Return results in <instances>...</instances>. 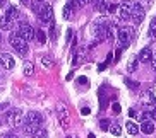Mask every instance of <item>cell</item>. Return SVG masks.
Instances as JSON below:
<instances>
[{"mask_svg": "<svg viewBox=\"0 0 156 138\" xmlns=\"http://www.w3.org/2000/svg\"><path fill=\"white\" fill-rule=\"evenodd\" d=\"M24 133L26 135H34L38 130H41L43 124V116L38 113V111H29L26 114V120H24Z\"/></svg>", "mask_w": 156, "mask_h": 138, "instance_id": "6da1fadb", "label": "cell"}, {"mask_svg": "<svg viewBox=\"0 0 156 138\" xmlns=\"http://www.w3.org/2000/svg\"><path fill=\"white\" fill-rule=\"evenodd\" d=\"M31 7L41 22H51V19H53V9H51L50 4H45L43 0H34L31 4Z\"/></svg>", "mask_w": 156, "mask_h": 138, "instance_id": "7a4b0ae2", "label": "cell"}, {"mask_svg": "<svg viewBox=\"0 0 156 138\" xmlns=\"http://www.w3.org/2000/svg\"><path fill=\"white\" fill-rule=\"evenodd\" d=\"M9 41H10V46L17 51L19 55H23V56L28 55V50H29V48H28V41H26V39H23L17 32H10Z\"/></svg>", "mask_w": 156, "mask_h": 138, "instance_id": "3957f363", "label": "cell"}, {"mask_svg": "<svg viewBox=\"0 0 156 138\" xmlns=\"http://www.w3.org/2000/svg\"><path fill=\"white\" fill-rule=\"evenodd\" d=\"M132 36H134V29H129V28H120V29H119V32H117V38H119V43H120V48H122V50L129 48Z\"/></svg>", "mask_w": 156, "mask_h": 138, "instance_id": "277c9868", "label": "cell"}, {"mask_svg": "<svg viewBox=\"0 0 156 138\" xmlns=\"http://www.w3.org/2000/svg\"><path fill=\"white\" fill-rule=\"evenodd\" d=\"M17 34L26 41H33L34 39V28L29 22H21L17 28Z\"/></svg>", "mask_w": 156, "mask_h": 138, "instance_id": "5b68a950", "label": "cell"}, {"mask_svg": "<svg viewBox=\"0 0 156 138\" xmlns=\"http://www.w3.org/2000/svg\"><path fill=\"white\" fill-rule=\"evenodd\" d=\"M5 123L9 126H17L19 123H23V111L21 109H10L5 114Z\"/></svg>", "mask_w": 156, "mask_h": 138, "instance_id": "8992f818", "label": "cell"}, {"mask_svg": "<svg viewBox=\"0 0 156 138\" xmlns=\"http://www.w3.org/2000/svg\"><path fill=\"white\" fill-rule=\"evenodd\" d=\"M57 114H58V120L62 123V128H69V109L64 102H58L57 104Z\"/></svg>", "mask_w": 156, "mask_h": 138, "instance_id": "52a82bcc", "label": "cell"}, {"mask_svg": "<svg viewBox=\"0 0 156 138\" xmlns=\"http://www.w3.org/2000/svg\"><path fill=\"white\" fill-rule=\"evenodd\" d=\"M144 7H142L141 4H134L132 5V12H130V19H132V22L136 24V26H139V24L142 22V19H144Z\"/></svg>", "mask_w": 156, "mask_h": 138, "instance_id": "ba28073f", "label": "cell"}, {"mask_svg": "<svg viewBox=\"0 0 156 138\" xmlns=\"http://www.w3.org/2000/svg\"><path fill=\"white\" fill-rule=\"evenodd\" d=\"M130 12H132V2H122L119 9V17L122 21H127V19H130Z\"/></svg>", "mask_w": 156, "mask_h": 138, "instance_id": "9c48e42d", "label": "cell"}, {"mask_svg": "<svg viewBox=\"0 0 156 138\" xmlns=\"http://www.w3.org/2000/svg\"><path fill=\"white\" fill-rule=\"evenodd\" d=\"M0 65H2L5 70H12L14 68V65H16L14 56L9 55V53H0Z\"/></svg>", "mask_w": 156, "mask_h": 138, "instance_id": "30bf717a", "label": "cell"}, {"mask_svg": "<svg viewBox=\"0 0 156 138\" xmlns=\"http://www.w3.org/2000/svg\"><path fill=\"white\" fill-rule=\"evenodd\" d=\"M141 104L144 107H151V106H154L156 104V97H154V94H153L151 90H146L144 94L141 96Z\"/></svg>", "mask_w": 156, "mask_h": 138, "instance_id": "8fae6325", "label": "cell"}, {"mask_svg": "<svg viewBox=\"0 0 156 138\" xmlns=\"http://www.w3.org/2000/svg\"><path fill=\"white\" fill-rule=\"evenodd\" d=\"M93 4H94V10H96L98 14H101V15H105V14H108V2L106 0H93Z\"/></svg>", "mask_w": 156, "mask_h": 138, "instance_id": "7c38bea8", "label": "cell"}, {"mask_svg": "<svg viewBox=\"0 0 156 138\" xmlns=\"http://www.w3.org/2000/svg\"><path fill=\"white\" fill-rule=\"evenodd\" d=\"M139 61L141 63H149V61L153 60V50L149 48V46H146V48H142L141 53H139Z\"/></svg>", "mask_w": 156, "mask_h": 138, "instance_id": "4fadbf2b", "label": "cell"}, {"mask_svg": "<svg viewBox=\"0 0 156 138\" xmlns=\"http://www.w3.org/2000/svg\"><path fill=\"white\" fill-rule=\"evenodd\" d=\"M151 121H153V120H144V121H141V131H142V133H146V135L154 133V124H153Z\"/></svg>", "mask_w": 156, "mask_h": 138, "instance_id": "5bb4252c", "label": "cell"}, {"mask_svg": "<svg viewBox=\"0 0 156 138\" xmlns=\"http://www.w3.org/2000/svg\"><path fill=\"white\" fill-rule=\"evenodd\" d=\"M0 29H4V31H10L12 29V19H9L5 14L0 17Z\"/></svg>", "mask_w": 156, "mask_h": 138, "instance_id": "9a60e30c", "label": "cell"}, {"mask_svg": "<svg viewBox=\"0 0 156 138\" xmlns=\"http://www.w3.org/2000/svg\"><path fill=\"white\" fill-rule=\"evenodd\" d=\"M125 128H127L129 135H137L139 131H141V128L137 126V123H134V121H127V124H125Z\"/></svg>", "mask_w": 156, "mask_h": 138, "instance_id": "2e32d148", "label": "cell"}, {"mask_svg": "<svg viewBox=\"0 0 156 138\" xmlns=\"http://www.w3.org/2000/svg\"><path fill=\"white\" fill-rule=\"evenodd\" d=\"M5 15L9 19H12V21H16V19H19V9L14 7V5H10L9 9H7V12H5Z\"/></svg>", "mask_w": 156, "mask_h": 138, "instance_id": "e0dca14e", "label": "cell"}, {"mask_svg": "<svg viewBox=\"0 0 156 138\" xmlns=\"http://www.w3.org/2000/svg\"><path fill=\"white\" fill-rule=\"evenodd\" d=\"M34 38H36V41L40 43V44H45L46 43V34H45V31H41V29L34 31Z\"/></svg>", "mask_w": 156, "mask_h": 138, "instance_id": "ac0fdd59", "label": "cell"}, {"mask_svg": "<svg viewBox=\"0 0 156 138\" xmlns=\"http://www.w3.org/2000/svg\"><path fill=\"white\" fill-rule=\"evenodd\" d=\"M108 130H110V133L113 135V136H120V133H122V126H120L119 123H112Z\"/></svg>", "mask_w": 156, "mask_h": 138, "instance_id": "d6986e66", "label": "cell"}, {"mask_svg": "<svg viewBox=\"0 0 156 138\" xmlns=\"http://www.w3.org/2000/svg\"><path fill=\"white\" fill-rule=\"evenodd\" d=\"M147 34H149L151 39H154V38H156V15L151 19V24H149V31H147Z\"/></svg>", "mask_w": 156, "mask_h": 138, "instance_id": "ffe728a7", "label": "cell"}, {"mask_svg": "<svg viewBox=\"0 0 156 138\" xmlns=\"http://www.w3.org/2000/svg\"><path fill=\"white\" fill-rule=\"evenodd\" d=\"M74 10H76V7H74V5H72V4H70V2H69V4H67V5H65V7H64V17H65V19L72 17Z\"/></svg>", "mask_w": 156, "mask_h": 138, "instance_id": "44dd1931", "label": "cell"}, {"mask_svg": "<svg viewBox=\"0 0 156 138\" xmlns=\"http://www.w3.org/2000/svg\"><path fill=\"white\" fill-rule=\"evenodd\" d=\"M141 63V61H139V56H136V58H134L132 61H130V63H129V72H130V74H132V72H136V68H137V65Z\"/></svg>", "mask_w": 156, "mask_h": 138, "instance_id": "7402d4cb", "label": "cell"}, {"mask_svg": "<svg viewBox=\"0 0 156 138\" xmlns=\"http://www.w3.org/2000/svg\"><path fill=\"white\" fill-rule=\"evenodd\" d=\"M69 2L74 5V7H76V9H81V7H84L89 0H69Z\"/></svg>", "mask_w": 156, "mask_h": 138, "instance_id": "603a6c76", "label": "cell"}, {"mask_svg": "<svg viewBox=\"0 0 156 138\" xmlns=\"http://www.w3.org/2000/svg\"><path fill=\"white\" fill-rule=\"evenodd\" d=\"M41 63H43V67H45V68H51V67H53V60H51V58H48V56H43Z\"/></svg>", "mask_w": 156, "mask_h": 138, "instance_id": "cb8c5ba5", "label": "cell"}, {"mask_svg": "<svg viewBox=\"0 0 156 138\" xmlns=\"http://www.w3.org/2000/svg\"><path fill=\"white\" fill-rule=\"evenodd\" d=\"M125 84H127V87L132 89V90H137V89H139V82H136V80H130V78H127V80H125Z\"/></svg>", "mask_w": 156, "mask_h": 138, "instance_id": "d4e9b609", "label": "cell"}, {"mask_svg": "<svg viewBox=\"0 0 156 138\" xmlns=\"http://www.w3.org/2000/svg\"><path fill=\"white\" fill-rule=\"evenodd\" d=\"M23 74L26 75V77H31V75H33V65H31V63H26V65H24Z\"/></svg>", "mask_w": 156, "mask_h": 138, "instance_id": "484cf974", "label": "cell"}, {"mask_svg": "<svg viewBox=\"0 0 156 138\" xmlns=\"http://www.w3.org/2000/svg\"><path fill=\"white\" fill-rule=\"evenodd\" d=\"M33 138H48V133H46L45 130H38L36 133L33 135Z\"/></svg>", "mask_w": 156, "mask_h": 138, "instance_id": "4316f807", "label": "cell"}, {"mask_svg": "<svg viewBox=\"0 0 156 138\" xmlns=\"http://www.w3.org/2000/svg\"><path fill=\"white\" fill-rule=\"evenodd\" d=\"M137 2L144 7V9H151V5H153V0H137Z\"/></svg>", "mask_w": 156, "mask_h": 138, "instance_id": "83f0119b", "label": "cell"}, {"mask_svg": "<svg viewBox=\"0 0 156 138\" xmlns=\"http://www.w3.org/2000/svg\"><path fill=\"white\" fill-rule=\"evenodd\" d=\"M108 123H110V121H106V120H101V121H100V128H101V130H105V131H106V130L110 128V124H108Z\"/></svg>", "mask_w": 156, "mask_h": 138, "instance_id": "f1b7e54d", "label": "cell"}, {"mask_svg": "<svg viewBox=\"0 0 156 138\" xmlns=\"http://www.w3.org/2000/svg\"><path fill=\"white\" fill-rule=\"evenodd\" d=\"M77 82H79V85H84V87H87L89 84H87V78L86 77H79L77 78Z\"/></svg>", "mask_w": 156, "mask_h": 138, "instance_id": "f546056e", "label": "cell"}, {"mask_svg": "<svg viewBox=\"0 0 156 138\" xmlns=\"http://www.w3.org/2000/svg\"><path fill=\"white\" fill-rule=\"evenodd\" d=\"M112 109H113V113H115V114H119L120 111H122V107H120V104H119V102H115L113 106H112Z\"/></svg>", "mask_w": 156, "mask_h": 138, "instance_id": "4dcf8cb0", "label": "cell"}, {"mask_svg": "<svg viewBox=\"0 0 156 138\" xmlns=\"http://www.w3.org/2000/svg\"><path fill=\"white\" fill-rule=\"evenodd\" d=\"M50 34H51V38H57V34H58V32H57V26H55V24H51Z\"/></svg>", "mask_w": 156, "mask_h": 138, "instance_id": "1f68e13d", "label": "cell"}, {"mask_svg": "<svg viewBox=\"0 0 156 138\" xmlns=\"http://www.w3.org/2000/svg\"><path fill=\"white\" fill-rule=\"evenodd\" d=\"M129 116H130V118H136V116H139V114L134 109H130V111H129Z\"/></svg>", "mask_w": 156, "mask_h": 138, "instance_id": "d6a6232c", "label": "cell"}, {"mask_svg": "<svg viewBox=\"0 0 156 138\" xmlns=\"http://www.w3.org/2000/svg\"><path fill=\"white\" fill-rule=\"evenodd\" d=\"M4 138H19V136L14 133H7V135H4Z\"/></svg>", "mask_w": 156, "mask_h": 138, "instance_id": "836d02e7", "label": "cell"}, {"mask_svg": "<svg viewBox=\"0 0 156 138\" xmlns=\"http://www.w3.org/2000/svg\"><path fill=\"white\" fill-rule=\"evenodd\" d=\"M151 120L156 121V107H154V109H151Z\"/></svg>", "mask_w": 156, "mask_h": 138, "instance_id": "e575fe53", "label": "cell"}, {"mask_svg": "<svg viewBox=\"0 0 156 138\" xmlns=\"http://www.w3.org/2000/svg\"><path fill=\"white\" fill-rule=\"evenodd\" d=\"M81 113H83V114H89L91 111H89V107H83V109H81Z\"/></svg>", "mask_w": 156, "mask_h": 138, "instance_id": "d590c367", "label": "cell"}, {"mask_svg": "<svg viewBox=\"0 0 156 138\" xmlns=\"http://www.w3.org/2000/svg\"><path fill=\"white\" fill-rule=\"evenodd\" d=\"M24 5H28V7H31V0H21Z\"/></svg>", "mask_w": 156, "mask_h": 138, "instance_id": "8d00e7d4", "label": "cell"}, {"mask_svg": "<svg viewBox=\"0 0 156 138\" xmlns=\"http://www.w3.org/2000/svg\"><path fill=\"white\" fill-rule=\"evenodd\" d=\"M70 36H72V31H70V29H69V31H67V41H69V39H70Z\"/></svg>", "mask_w": 156, "mask_h": 138, "instance_id": "74e56055", "label": "cell"}, {"mask_svg": "<svg viewBox=\"0 0 156 138\" xmlns=\"http://www.w3.org/2000/svg\"><path fill=\"white\" fill-rule=\"evenodd\" d=\"M4 5H7V0H0V7H4Z\"/></svg>", "mask_w": 156, "mask_h": 138, "instance_id": "f35d334b", "label": "cell"}, {"mask_svg": "<svg viewBox=\"0 0 156 138\" xmlns=\"http://www.w3.org/2000/svg\"><path fill=\"white\" fill-rule=\"evenodd\" d=\"M87 138H96V136H94V133H89V135H87Z\"/></svg>", "mask_w": 156, "mask_h": 138, "instance_id": "ab89813d", "label": "cell"}, {"mask_svg": "<svg viewBox=\"0 0 156 138\" xmlns=\"http://www.w3.org/2000/svg\"><path fill=\"white\" fill-rule=\"evenodd\" d=\"M67 138H76V136H67Z\"/></svg>", "mask_w": 156, "mask_h": 138, "instance_id": "60d3db41", "label": "cell"}, {"mask_svg": "<svg viewBox=\"0 0 156 138\" xmlns=\"http://www.w3.org/2000/svg\"><path fill=\"white\" fill-rule=\"evenodd\" d=\"M0 43H2V36H0Z\"/></svg>", "mask_w": 156, "mask_h": 138, "instance_id": "b9f144b4", "label": "cell"}]
</instances>
